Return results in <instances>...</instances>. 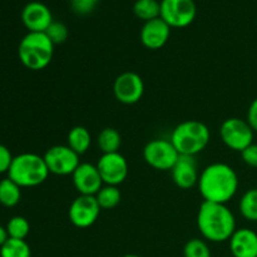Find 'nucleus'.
I'll use <instances>...</instances> for the list:
<instances>
[{
    "label": "nucleus",
    "instance_id": "30",
    "mask_svg": "<svg viewBox=\"0 0 257 257\" xmlns=\"http://www.w3.org/2000/svg\"><path fill=\"white\" fill-rule=\"evenodd\" d=\"M243 162L250 167L257 168V143H252L241 152Z\"/></svg>",
    "mask_w": 257,
    "mask_h": 257
},
{
    "label": "nucleus",
    "instance_id": "29",
    "mask_svg": "<svg viewBox=\"0 0 257 257\" xmlns=\"http://www.w3.org/2000/svg\"><path fill=\"white\" fill-rule=\"evenodd\" d=\"M95 5L88 0H72V9L77 15H88L94 10Z\"/></svg>",
    "mask_w": 257,
    "mask_h": 257
},
{
    "label": "nucleus",
    "instance_id": "34",
    "mask_svg": "<svg viewBox=\"0 0 257 257\" xmlns=\"http://www.w3.org/2000/svg\"><path fill=\"white\" fill-rule=\"evenodd\" d=\"M123 257H141V256H138V255H125Z\"/></svg>",
    "mask_w": 257,
    "mask_h": 257
},
{
    "label": "nucleus",
    "instance_id": "16",
    "mask_svg": "<svg viewBox=\"0 0 257 257\" xmlns=\"http://www.w3.org/2000/svg\"><path fill=\"white\" fill-rule=\"evenodd\" d=\"M171 172H172L173 182L182 190H190L198 183L200 175H198L197 162L193 156L180 155Z\"/></svg>",
    "mask_w": 257,
    "mask_h": 257
},
{
    "label": "nucleus",
    "instance_id": "7",
    "mask_svg": "<svg viewBox=\"0 0 257 257\" xmlns=\"http://www.w3.org/2000/svg\"><path fill=\"white\" fill-rule=\"evenodd\" d=\"M253 130L247 120L240 118H228L221 124L220 136L222 142L230 150L242 152L253 143Z\"/></svg>",
    "mask_w": 257,
    "mask_h": 257
},
{
    "label": "nucleus",
    "instance_id": "21",
    "mask_svg": "<svg viewBox=\"0 0 257 257\" xmlns=\"http://www.w3.org/2000/svg\"><path fill=\"white\" fill-rule=\"evenodd\" d=\"M94 197L99 205L100 210H112L119 205L122 195H120V191L118 190L117 186L104 185L98 191Z\"/></svg>",
    "mask_w": 257,
    "mask_h": 257
},
{
    "label": "nucleus",
    "instance_id": "24",
    "mask_svg": "<svg viewBox=\"0 0 257 257\" xmlns=\"http://www.w3.org/2000/svg\"><path fill=\"white\" fill-rule=\"evenodd\" d=\"M29 245L25 240L8 238L7 242L0 247V257H30Z\"/></svg>",
    "mask_w": 257,
    "mask_h": 257
},
{
    "label": "nucleus",
    "instance_id": "23",
    "mask_svg": "<svg viewBox=\"0 0 257 257\" xmlns=\"http://www.w3.org/2000/svg\"><path fill=\"white\" fill-rule=\"evenodd\" d=\"M238 208L242 217L251 222H257V188H251L243 193Z\"/></svg>",
    "mask_w": 257,
    "mask_h": 257
},
{
    "label": "nucleus",
    "instance_id": "1",
    "mask_svg": "<svg viewBox=\"0 0 257 257\" xmlns=\"http://www.w3.org/2000/svg\"><path fill=\"white\" fill-rule=\"evenodd\" d=\"M197 186L203 200L226 205L237 192V173L226 163H212L201 172Z\"/></svg>",
    "mask_w": 257,
    "mask_h": 257
},
{
    "label": "nucleus",
    "instance_id": "12",
    "mask_svg": "<svg viewBox=\"0 0 257 257\" xmlns=\"http://www.w3.org/2000/svg\"><path fill=\"white\" fill-rule=\"evenodd\" d=\"M100 213V207L94 196L79 195L69 207V220L75 227L87 228L94 225Z\"/></svg>",
    "mask_w": 257,
    "mask_h": 257
},
{
    "label": "nucleus",
    "instance_id": "13",
    "mask_svg": "<svg viewBox=\"0 0 257 257\" xmlns=\"http://www.w3.org/2000/svg\"><path fill=\"white\" fill-rule=\"evenodd\" d=\"M73 185L79 195L95 196L104 186L97 166L92 163H80L72 175Z\"/></svg>",
    "mask_w": 257,
    "mask_h": 257
},
{
    "label": "nucleus",
    "instance_id": "33",
    "mask_svg": "<svg viewBox=\"0 0 257 257\" xmlns=\"http://www.w3.org/2000/svg\"><path fill=\"white\" fill-rule=\"evenodd\" d=\"M88 2H90L92 4H94V5H97V3L99 2V0H88Z\"/></svg>",
    "mask_w": 257,
    "mask_h": 257
},
{
    "label": "nucleus",
    "instance_id": "28",
    "mask_svg": "<svg viewBox=\"0 0 257 257\" xmlns=\"http://www.w3.org/2000/svg\"><path fill=\"white\" fill-rule=\"evenodd\" d=\"M13 158L14 157H13L9 148L0 143V175L2 173H8L10 166H12Z\"/></svg>",
    "mask_w": 257,
    "mask_h": 257
},
{
    "label": "nucleus",
    "instance_id": "10",
    "mask_svg": "<svg viewBox=\"0 0 257 257\" xmlns=\"http://www.w3.org/2000/svg\"><path fill=\"white\" fill-rule=\"evenodd\" d=\"M113 93L118 102L123 104H136L142 99L145 93V83L137 73L124 72L115 78Z\"/></svg>",
    "mask_w": 257,
    "mask_h": 257
},
{
    "label": "nucleus",
    "instance_id": "22",
    "mask_svg": "<svg viewBox=\"0 0 257 257\" xmlns=\"http://www.w3.org/2000/svg\"><path fill=\"white\" fill-rule=\"evenodd\" d=\"M136 17L140 19L150 22L161 17V3L157 0H137L133 7Z\"/></svg>",
    "mask_w": 257,
    "mask_h": 257
},
{
    "label": "nucleus",
    "instance_id": "18",
    "mask_svg": "<svg viewBox=\"0 0 257 257\" xmlns=\"http://www.w3.org/2000/svg\"><path fill=\"white\" fill-rule=\"evenodd\" d=\"M68 146L74 151L77 155L82 156L89 150L92 145V136L89 131L83 125L73 127L68 133Z\"/></svg>",
    "mask_w": 257,
    "mask_h": 257
},
{
    "label": "nucleus",
    "instance_id": "17",
    "mask_svg": "<svg viewBox=\"0 0 257 257\" xmlns=\"http://www.w3.org/2000/svg\"><path fill=\"white\" fill-rule=\"evenodd\" d=\"M233 257H257V233L250 228H238L230 240Z\"/></svg>",
    "mask_w": 257,
    "mask_h": 257
},
{
    "label": "nucleus",
    "instance_id": "25",
    "mask_svg": "<svg viewBox=\"0 0 257 257\" xmlns=\"http://www.w3.org/2000/svg\"><path fill=\"white\" fill-rule=\"evenodd\" d=\"M7 232L9 238H17V240H25L30 231V225L28 220L23 216H14L7 223Z\"/></svg>",
    "mask_w": 257,
    "mask_h": 257
},
{
    "label": "nucleus",
    "instance_id": "27",
    "mask_svg": "<svg viewBox=\"0 0 257 257\" xmlns=\"http://www.w3.org/2000/svg\"><path fill=\"white\" fill-rule=\"evenodd\" d=\"M45 34L54 45L62 44L68 39V28L62 22H53L45 30Z\"/></svg>",
    "mask_w": 257,
    "mask_h": 257
},
{
    "label": "nucleus",
    "instance_id": "20",
    "mask_svg": "<svg viewBox=\"0 0 257 257\" xmlns=\"http://www.w3.org/2000/svg\"><path fill=\"white\" fill-rule=\"evenodd\" d=\"M97 143L102 153H115L119 151L122 145V137L119 132L114 128H104L102 132L98 135Z\"/></svg>",
    "mask_w": 257,
    "mask_h": 257
},
{
    "label": "nucleus",
    "instance_id": "14",
    "mask_svg": "<svg viewBox=\"0 0 257 257\" xmlns=\"http://www.w3.org/2000/svg\"><path fill=\"white\" fill-rule=\"evenodd\" d=\"M22 20L25 28L34 33H45L54 22L49 8L40 2H32L25 5L22 12Z\"/></svg>",
    "mask_w": 257,
    "mask_h": 257
},
{
    "label": "nucleus",
    "instance_id": "32",
    "mask_svg": "<svg viewBox=\"0 0 257 257\" xmlns=\"http://www.w3.org/2000/svg\"><path fill=\"white\" fill-rule=\"evenodd\" d=\"M8 238H9V236H8L7 228L3 227V226H0V247H2L5 242H7Z\"/></svg>",
    "mask_w": 257,
    "mask_h": 257
},
{
    "label": "nucleus",
    "instance_id": "19",
    "mask_svg": "<svg viewBox=\"0 0 257 257\" xmlns=\"http://www.w3.org/2000/svg\"><path fill=\"white\" fill-rule=\"evenodd\" d=\"M22 187L9 177L0 181V203L5 207H14L20 202Z\"/></svg>",
    "mask_w": 257,
    "mask_h": 257
},
{
    "label": "nucleus",
    "instance_id": "5",
    "mask_svg": "<svg viewBox=\"0 0 257 257\" xmlns=\"http://www.w3.org/2000/svg\"><path fill=\"white\" fill-rule=\"evenodd\" d=\"M49 176L44 157L35 153H22L13 158L8 177L20 187H35L42 185Z\"/></svg>",
    "mask_w": 257,
    "mask_h": 257
},
{
    "label": "nucleus",
    "instance_id": "8",
    "mask_svg": "<svg viewBox=\"0 0 257 257\" xmlns=\"http://www.w3.org/2000/svg\"><path fill=\"white\" fill-rule=\"evenodd\" d=\"M49 173L57 176L73 175L79 162V155L74 152L69 146H53L43 156Z\"/></svg>",
    "mask_w": 257,
    "mask_h": 257
},
{
    "label": "nucleus",
    "instance_id": "6",
    "mask_svg": "<svg viewBox=\"0 0 257 257\" xmlns=\"http://www.w3.org/2000/svg\"><path fill=\"white\" fill-rule=\"evenodd\" d=\"M180 153L170 140H153L146 145L143 150V158L146 163L155 170L171 171L177 162Z\"/></svg>",
    "mask_w": 257,
    "mask_h": 257
},
{
    "label": "nucleus",
    "instance_id": "11",
    "mask_svg": "<svg viewBox=\"0 0 257 257\" xmlns=\"http://www.w3.org/2000/svg\"><path fill=\"white\" fill-rule=\"evenodd\" d=\"M95 166L104 185L118 186L124 182L128 176V162L119 152L104 153Z\"/></svg>",
    "mask_w": 257,
    "mask_h": 257
},
{
    "label": "nucleus",
    "instance_id": "9",
    "mask_svg": "<svg viewBox=\"0 0 257 257\" xmlns=\"http://www.w3.org/2000/svg\"><path fill=\"white\" fill-rule=\"evenodd\" d=\"M161 18L171 28H186L195 20L196 4L193 0H162Z\"/></svg>",
    "mask_w": 257,
    "mask_h": 257
},
{
    "label": "nucleus",
    "instance_id": "4",
    "mask_svg": "<svg viewBox=\"0 0 257 257\" xmlns=\"http://www.w3.org/2000/svg\"><path fill=\"white\" fill-rule=\"evenodd\" d=\"M211 133L200 120H185L172 131L170 141L181 156H193L202 152L210 143Z\"/></svg>",
    "mask_w": 257,
    "mask_h": 257
},
{
    "label": "nucleus",
    "instance_id": "35",
    "mask_svg": "<svg viewBox=\"0 0 257 257\" xmlns=\"http://www.w3.org/2000/svg\"><path fill=\"white\" fill-rule=\"evenodd\" d=\"M232 257H233V256H232Z\"/></svg>",
    "mask_w": 257,
    "mask_h": 257
},
{
    "label": "nucleus",
    "instance_id": "15",
    "mask_svg": "<svg viewBox=\"0 0 257 257\" xmlns=\"http://www.w3.org/2000/svg\"><path fill=\"white\" fill-rule=\"evenodd\" d=\"M170 34L171 27L160 17L143 24L141 29V42L147 49L157 50L165 47L170 39Z\"/></svg>",
    "mask_w": 257,
    "mask_h": 257
},
{
    "label": "nucleus",
    "instance_id": "26",
    "mask_svg": "<svg viewBox=\"0 0 257 257\" xmlns=\"http://www.w3.org/2000/svg\"><path fill=\"white\" fill-rule=\"evenodd\" d=\"M185 257H211V250L207 243L200 238H192L183 248Z\"/></svg>",
    "mask_w": 257,
    "mask_h": 257
},
{
    "label": "nucleus",
    "instance_id": "31",
    "mask_svg": "<svg viewBox=\"0 0 257 257\" xmlns=\"http://www.w3.org/2000/svg\"><path fill=\"white\" fill-rule=\"evenodd\" d=\"M247 123L252 128L253 132H257V98L252 100L247 110Z\"/></svg>",
    "mask_w": 257,
    "mask_h": 257
},
{
    "label": "nucleus",
    "instance_id": "2",
    "mask_svg": "<svg viewBox=\"0 0 257 257\" xmlns=\"http://www.w3.org/2000/svg\"><path fill=\"white\" fill-rule=\"evenodd\" d=\"M197 226L206 240L225 242L236 231V220L232 211L225 203L203 201L198 210Z\"/></svg>",
    "mask_w": 257,
    "mask_h": 257
},
{
    "label": "nucleus",
    "instance_id": "3",
    "mask_svg": "<svg viewBox=\"0 0 257 257\" xmlns=\"http://www.w3.org/2000/svg\"><path fill=\"white\" fill-rule=\"evenodd\" d=\"M54 54V44L45 33L29 32L19 43L18 55L25 68L42 70L50 64Z\"/></svg>",
    "mask_w": 257,
    "mask_h": 257
}]
</instances>
